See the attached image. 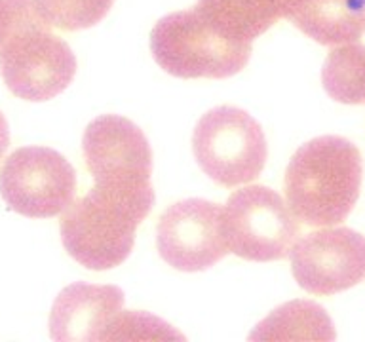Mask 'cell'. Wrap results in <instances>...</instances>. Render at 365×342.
I'll use <instances>...</instances> for the list:
<instances>
[{"instance_id": "cell-6", "label": "cell", "mask_w": 365, "mask_h": 342, "mask_svg": "<svg viewBox=\"0 0 365 342\" xmlns=\"http://www.w3.org/2000/svg\"><path fill=\"white\" fill-rule=\"evenodd\" d=\"M299 219L272 188L251 185L234 190L225 205V232L230 253L255 262L289 256L299 239Z\"/></svg>"}, {"instance_id": "cell-19", "label": "cell", "mask_w": 365, "mask_h": 342, "mask_svg": "<svg viewBox=\"0 0 365 342\" xmlns=\"http://www.w3.org/2000/svg\"><path fill=\"white\" fill-rule=\"evenodd\" d=\"M8 147H10V128H8L4 114L0 113V158L4 156Z\"/></svg>"}, {"instance_id": "cell-18", "label": "cell", "mask_w": 365, "mask_h": 342, "mask_svg": "<svg viewBox=\"0 0 365 342\" xmlns=\"http://www.w3.org/2000/svg\"><path fill=\"white\" fill-rule=\"evenodd\" d=\"M27 0H0V44L10 36Z\"/></svg>"}, {"instance_id": "cell-11", "label": "cell", "mask_w": 365, "mask_h": 342, "mask_svg": "<svg viewBox=\"0 0 365 342\" xmlns=\"http://www.w3.org/2000/svg\"><path fill=\"white\" fill-rule=\"evenodd\" d=\"M124 291L116 285H67L50 314V336L59 342H99L122 312Z\"/></svg>"}, {"instance_id": "cell-2", "label": "cell", "mask_w": 365, "mask_h": 342, "mask_svg": "<svg viewBox=\"0 0 365 342\" xmlns=\"http://www.w3.org/2000/svg\"><path fill=\"white\" fill-rule=\"evenodd\" d=\"M361 154L339 135L304 142L285 170V202L308 227H335L350 215L361 188Z\"/></svg>"}, {"instance_id": "cell-15", "label": "cell", "mask_w": 365, "mask_h": 342, "mask_svg": "<svg viewBox=\"0 0 365 342\" xmlns=\"http://www.w3.org/2000/svg\"><path fill=\"white\" fill-rule=\"evenodd\" d=\"M322 84L336 103L365 105V46H335L322 68Z\"/></svg>"}, {"instance_id": "cell-8", "label": "cell", "mask_w": 365, "mask_h": 342, "mask_svg": "<svg viewBox=\"0 0 365 342\" xmlns=\"http://www.w3.org/2000/svg\"><path fill=\"white\" fill-rule=\"evenodd\" d=\"M156 249L181 272H202L230 253L225 207L190 198L170 205L156 224Z\"/></svg>"}, {"instance_id": "cell-9", "label": "cell", "mask_w": 365, "mask_h": 342, "mask_svg": "<svg viewBox=\"0 0 365 342\" xmlns=\"http://www.w3.org/2000/svg\"><path fill=\"white\" fill-rule=\"evenodd\" d=\"M289 259L299 287L310 295H335L365 278V236L352 228L324 227L297 239Z\"/></svg>"}, {"instance_id": "cell-3", "label": "cell", "mask_w": 365, "mask_h": 342, "mask_svg": "<svg viewBox=\"0 0 365 342\" xmlns=\"http://www.w3.org/2000/svg\"><path fill=\"white\" fill-rule=\"evenodd\" d=\"M51 28L36 0H27L16 27L0 44V74L6 88L19 99L50 101L73 82L76 57Z\"/></svg>"}, {"instance_id": "cell-7", "label": "cell", "mask_w": 365, "mask_h": 342, "mask_svg": "<svg viewBox=\"0 0 365 342\" xmlns=\"http://www.w3.org/2000/svg\"><path fill=\"white\" fill-rule=\"evenodd\" d=\"M74 194V167L53 148H17L0 167V196L11 211L23 217L59 215L73 204Z\"/></svg>"}, {"instance_id": "cell-16", "label": "cell", "mask_w": 365, "mask_h": 342, "mask_svg": "<svg viewBox=\"0 0 365 342\" xmlns=\"http://www.w3.org/2000/svg\"><path fill=\"white\" fill-rule=\"evenodd\" d=\"M114 0H36L46 21L59 31L90 28L101 21Z\"/></svg>"}, {"instance_id": "cell-10", "label": "cell", "mask_w": 365, "mask_h": 342, "mask_svg": "<svg viewBox=\"0 0 365 342\" xmlns=\"http://www.w3.org/2000/svg\"><path fill=\"white\" fill-rule=\"evenodd\" d=\"M86 165L96 185L150 188L153 150L133 122L118 114L91 120L82 137Z\"/></svg>"}, {"instance_id": "cell-12", "label": "cell", "mask_w": 365, "mask_h": 342, "mask_svg": "<svg viewBox=\"0 0 365 342\" xmlns=\"http://www.w3.org/2000/svg\"><path fill=\"white\" fill-rule=\"evenodd\" d=\"M284 17L318 44H350L365 33V0H284Z\"/></svg>"}, {"instance_id": "cell-17", "label": "cell", "mask_w": 365, "mask_h": 342, "mask_svg": "<svg viewBox=\"0 0 365 342\" xmlns=\"http://www.w3.org/2000/svg\"><path fill=\"white\" fill-rule=\"evenodd\" d=\"M103 341H185V335L153 314L122 310L114 318Z\"/></svg>"}, {"instance_id": "cell-14", "label": "cell", "mask_w": 365, "mask_h": 342, "mask_svg": "<svg viewBox=\"0 0 365 342\" xmlns=\"http://www.w3.org/2000/svg\"><path fill=\"white\" fill-rule=\"evenodd\" d=\"M335 325L324 308L310 301H291L276 308L251 333V341H335Z\"/></svg>"}, {"instance_id": "cell-13", "label": "cell", "mask_w": 365, "mask_h": 342, "mask_svg": "<svg viewBox=\"0 0 365 342\" xmlns=\"http://www.w3.org/2000/svg\"><path fill=\"white\" fill-rule=\"evenodd\" d=\"M194 10L222 36L253 44L284 17V0H198Z\"/></svg>"}, {"instance_id": "cell-1", "label": "cell", "mask_w": 365, "mask_h": 342, "mask_svg": "<svg viewBox=\"0 0 365 342\" xmlns=\"http://www.w3.org/2000/svg\"><path fill=\"white\" fill-rule=\"evenodd\" d=\"M154 205L150 188H114L93 185L86 196L63 211L59 230L63 247L90 270H110L130 256L135 230Z\"/></svg>"}, {"instance_id": "cell-5", "label": "cell", "mask_w": 365, "mask_h": 342, "mask_svg": "<svg viewBox=\"0 0 365 342\" xmlns=\"http://www.w3.org/2000/svg\"><path fill=\"white\" fill-rule=\"evenodd\" d=\"M192 152L211 181L236 188L253 182L267 164L264 131L251 114L222 105L207 110L192 133Z\"/></svg>"}, {"instance_id": "cell-4", "label": "cell", "mask_w": 365, "mask_h": 342, "mask_svg": "<svg viewBox=\"0 0 365 342\" xmlns=\"http://www.w3.org/2000/svg\"><path fill=\"white\" fill-rule=\"evenodd\" d=\"M150 53L177 78H228L247 65L251 44L222 36L192 8L168 14L154 25Z\"/></svg>"}]
</instances>
